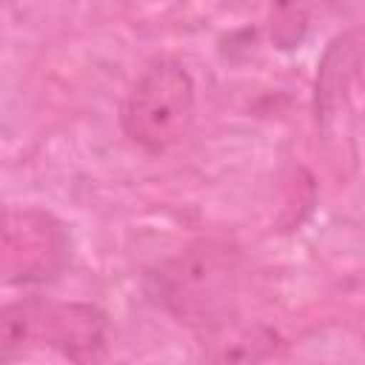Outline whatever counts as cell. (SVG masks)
<instances>
[{
    "instance_id": "7a4b0ae2",
    "label": "cell",
    "mask_w": 365,
    "mask_h": 365,
    "mask_svg": "<svg viewBox=\"0 0 365 365\" xmlns=\"http://www.w3.org/2000/svg\"><path fill=\"white\" fill-rule=\"evenodd\" d=\"M57 351L71 362L108 356V317L91 302L26 297L0 305V362Z\"/></svg>"
},
{
    "instance_id": "5b68a950",
    "label": "cell",
    "mask_w": 365,
    "mask_h": 365,
    "mask_svg": "<svg viewBox=\"0 0 365 365\" xmlns=\"http://www.w3.org/2000/svg\"><path fill=\"white\" fill-rule=\"evenodd\" d=\"M3 214H6V205H0V222H3Z\"/></svg>"
},
{
    "instance_id": "6da1fadb",
    "label": "cell",
    "mask_w": 365,
    "mask_h": 365,
    "mask_svg": "<svg viewBox=\"0 0 365 365\" xmlns=\"http://www.w3.org/2000/svg\"><path fill=\"white\" fill-rule=\"evenodd\" d=\"M240 279V248L225 237H200L154 262L143 277V288L180 325L214 334L234 317Z\"/></svg>"
},
{
    "instance_id": "3957f363",
    "label": "cell",
    "mask_w": 365,
    "mask_h": 365,
    "mask_svg": "<svg viewBox=\"0 0 365 365\" xmlns=\"http://www.w3.org/2000/svg\"><path fill=\"white\" fill-rule=\"evenodd\" d=\"M197 88L182 60L160 54L143 66L123 97L120 128L145 154H165L194 125Z\"/></svg>"
},
{
    "instance_id": "277c9868",
    "label": "cell",
    "mask_w": 365,
    "mask_h": 365,
    "mask_svg": "<svg viewBox=\"0 0 365 365\" xmlns=\"http://www.w3.org/2000/svg\"><path fill=\"white\" fill-rule=\"evenodd\" d=\"M71 259L68 228L43 208H6L0 222V282L43 285Z\"/></svg>"
}]
</instances>
